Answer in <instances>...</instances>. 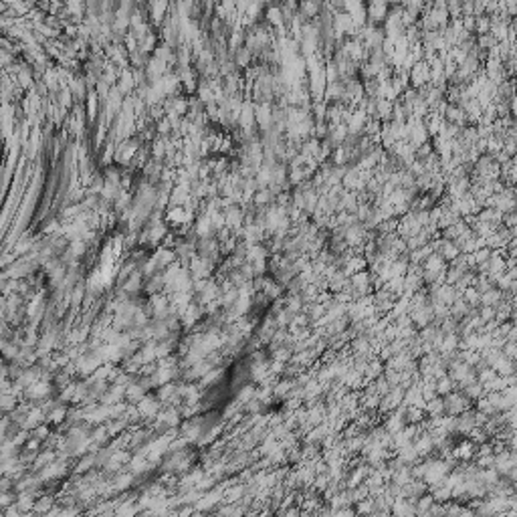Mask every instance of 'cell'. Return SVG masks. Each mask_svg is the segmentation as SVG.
Wrapping results in <instances>:
<instances>
[{
	"label": "cell",
	"instance_id": "obj_1",
	"mask_svg": "<svg viewBox=\"0 0 517 517\" xmlns=\"http://www.w3.org/2000/svg\"><path fill=\"white\" fill-rule=\"evenodd\" d=\"M443 400H444V412H451L453 416L469 410V398L461 392H448L446 398H443Z\"/></svg>",
	"mask_w": 517,
	"mask_h": 517
},
{
	"label": "cell",
	"instance_id": "obj_2",
	"mask_svg": "<svg viewBox=\"0 0 517 517\" xmlns=\"http://www.w3.org/2000/svg\"><path fill=\"white\" fill-rule=\"evenodd\" d=\"M459 416V414H457ZM477 426V420H475V412H469V410H465L461 412V416L457 419V432H461V435H469V430Z\"/></svg>",
	"mask_w": 517,
	"mask_h": 517
},
{
	"label": "cell",
	"instance_id": "obj_12",
	"mask_svg": "<svg viewBox=\"0 0 517 517\" xmlns=\"http://www.w3.org/2000/svg\"><path fill=\"white\" fill-rule=\"evenodd\" d=\"M251 396H255V388L253 386H245V390L239 392V400H243V402H248Z\"/></svg>",
	"mask_w": 517,
	"mask_h": 517
},
{
	"label": "cell",
	"instance_id": "obj_4",
	"mask_svg": "<svg viewBox=\"0 0 517 517\" xmlns=\"http://www.w3.org/2000/svg\"><path fill=\"white\" fill-rule=\"evenodd\" d=\"M424 410L428 412L430 419H435V416H441V414L444 412V400L439 398V396L426 400V402H424Z\"/></svg>",
	"mask_w": 517,
	"mask_h": 517
},
{
	"label": "cell",
	"instance_id": "obj_9",
	"mask_svg": "<svg viewBox=\"0 0 517 517\" xmlns=\"http://www.w3.org/2000/svg\"><path fill=\"white\" fill-rule=\"evenodd\" d=\"M416 501H419V505H416V509H414V511H419V513H426V509L432 505V501H435V499H432L430 495H426V497H419V499H416Z\"/></svg>",
	"mask_w": 517,
	"mask_h": 517
},
{
	"label": "cell",
	"instance_id": "obj_6",
	"mask_svg": "<svg viewBox=\"0 0 517 517\" xmlns=\"http://www.w3.org/2000/svg\"><path fill=\"white\" fill-rule=\"evenodd\" d=\"M453 388H455V382H453V378L448 376V374H443L441 378L435 380V390H437V394H448V392H453Z\"/></svg>",
	"mask_w": 517,
	"mask_h": 517
},
{
	"label": "cell",
	"instance_id": "obj_7",
	"mask_svg": "<svg viewBox=\"0 0 517 517\" xmlns=\"http://www.w3.org/2000/svg\"><path fill=\"white\" fill-rule=\"evenodd\" d=\"M473 451H475V444H473V443H463L461 446H457L455 451H453V457L467 461V459H471V457H473Z\"/></svg>",
	"mask_w": 517,
	"mask_h": 517
},
{
	"label": "cell",
	"instance_id": "obj_10",
	"mask_svg": "<svg viewBox=\"0 0 517 517\" xmlns=\"http://www.w3.org/2000/svg\"><path fill=\"white\" fill-rule=\"evenodd\" d=\"M479 412H483V414H487V416H491V414H497V410H495V408L491 406V402H489L487 398H485V400H483V398L479 400Z\"/></svg>",
	"mask_w": 517,
	"mask_h": 517
},
{
	"label": "cell",
	"instance_id": "obj_8",
	"mask_svg": "<svg viewBox=\"0 0 517 517\" xmlns=\"http://www.w3.org/2000/svg\"><path fill=\"white\" fill-rule=\"evenodd\" d=\"M463 291H465L463 293V299L467 301V305H469V307H475V305L481 303V293L475 287H465Z\"/></svg>",
	"mask_w": 517,
	"mask_h": 517
},
{
	"label": "cell",
	"instance_id": "obj_3",
	"mask_svg": "<svg viewBox=\"0 0 517 517\" xmlns=\"http://www.w3.org/2000/svg\"><path fill=\"white\" fill-rule=\"evenodd\" d=\"M430 79V71H428V67L424 63H416L414 65V69H412V83L416 87H420L424 85V83Z\"/></svg>",
	"mask_w": 517,
	"mask_h": 517
},
{
	"label": "cell",
	"instance_id": "obj_5",
	"mask_svg": "<svg viewBox=\"0 0 517 517\" xmlns=\"http://www.w3.org/2000/svg\"><path fill=\"white\" fill-rule=\"evenodd\" d=\"M412 446H414V451H416V455H419V457H426L428 453H432V448H435L430 435H422Z\"/></svg>",
	"mask_w": 517,
	"mask_h": 517
},
{
	"label": "cell",
	"instance_id": "obj_11",
	"mask_svg": "<svg viewBox=\"0 0 517 517\" xmlns=\"http://www.w3.org/2000/svg\"><path fill=\"white\" fill-rule=\"evenodd\" d=\"M291 358V347H277V352H275V360H281V362H287Z\"/></svg>",
	"mask_w": 517,
	"mask_h": 517
}]
</instances>
